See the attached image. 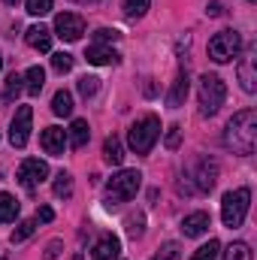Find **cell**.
Listing matches in <instances>:
<instances>
[{
	"mask_svg": "<svg viewBox=\"0 0 257 260\" xmlns=\"http://www.w3.org/2000/svg\"><path fill=\"white\" fill-rule=\"evenodd\" d=\"M21 91H24V76L9 73V76H6V85H3V100H6V103H12Z\"/></svg>",
	"mask_w": 257,
	"mask_h": 260,
	"instance_id": "23",
	"label": "cell"
},
{
	"mask_svg": "<svg viewBox=\"0 0 257 260\" xmlns=\"http://www.w3.org/2000/svg\"><path fill=\"white\" fill-rule=\"evenodd\" d=\"M142 185V173L139 170H121L115 173L109 182H106V206H118V203H127L136 197Z\"/></svg>",
	"mask_w": 257,
	"mask_h": 260,
	"instance_id": "2",
	"label": "cell"
},
{
	"mask_svg": "<svg viewBox=\"0 0 257 260\" xmlns=\"http://www.w3.org/2000/svg\"><path fill=\"white\" fill-rule=\"evenodd\" d=\"M118 251H121V242H118L112 233H106V236H100V239L94 242V248H91V260H115L118 257Z\"/></svg>",
	"mask_w": 257,
	"mask_h": 260,
	"instance_id": "13",
	"label": "cell"
},
{
	"mask_svg": "<svg viewBox=\"0 0 257 260\" xmlns=\"http://www.w3.org/2000/svg\"><path fill=\"white\" fill-rule=\"evenodd\" d=\"M142 224H145L142 215H130L127 218V233L130 236H142Z\"/></svg>",
	"mask_w": 257,
	"mask_h": 260,
	"instance_id": "35",
	"label": "cell"
},
{
	"mask_svg": "<svg viewBox=\"0 0 257 260\" xmlns=\"http://www.w3.org/2000/svg\"><path fill=\"white\" fill-rule=\"evenodd\" d=\"M254 64H257V52L254 49H248L242 58H239V82H242V91H248V94H254L257 91V73H254Z\"/></svg>",
	"mask_w": 257,
	"mask_h": 260,
	"instance_id": "11",
	"label": "cell"
},
{
	"mask_svg": "<svg viewBox=\"0 0 257 260\" xmlns=\"http://www.w3.org/2000/svg\"><path fill=\"white\" fill-rule=\"evenodd\" d=\"M73 194V176L70 173H58L55 176V197H70Z\"/></svg>",
	"mask_w": 257,
	"mask_h": 260,
	"instance_id": "30",
	"label": "cell"
},
{
	"mask_svg": "<svg viewBox=\"0 0 257 260\" xmlns=\"http://www.w3.org/2000/svg\"><path fill=\"white\" fill-rule=\"evenodd\" d=\"M43 85H46V70H43V67H30V70L24 73V91H27V94H40Z\"/></svg>",
	"mask_w": 257,
	"mask_h": 260,
	"instance_id": "20",
	"label": "cell"
},
{
	"mask_svg": "<svg viewBox=\"0 0 257 260\" xmlns=\"http://www.w3.org/2000/svg\"><path fill=\"white\" fill-rule=\"evenodd\" d=\"M24 40H27V46L37 49V52H49V49H52V30L43 27V24L27 27V30H24Z\"/></svg>",
	"mask_w": 257,
	"mask_h": 260,
	"instance_id": "14",
	"label": "cell"
},
{
	"mask_svg": "<svg viewBox=\"0 0 257 260\" xmlns=\"http://www.w3.org/2000/svg\"><path fill=\"white\" fill-rule=\"evenodd\" d=\"M206 12H209V15H221V12H224V9H221V3H218V0H212V3H209V9H206Z\"/></svg>",
	"mask_w": 257,
	"mask_h": 260,
	"instance_id": "38",
	"label": "cell"
},
{
	"mask_svg": "<svg viewBox=\"0 0 257 260\" xmlns=\"http://www.w3.org/2000/svg\"><path fill=\"white\" fill-rule=\"evenodd\" d=\"M55 34H58L61 40H67V43L82 40V34H85V18L76 15V12H61V15H55Z\"/></svg>",
	"mask_w": 257,
	"mask_h": 260,
	"instance_id": "9",
	"label": "cell"
},
{
	"mask_svg": "<svg viewBox=\"0 0 257 260\" xmlns=\"http://www.w3.org/2000/svg\"><path fill=\"white\" fill-rule=\"evenodd\" d=\"M18 218V200L12 194H0V224H9Z\"/></svg>",
	"mask_w": 257,
	"mask_h": 260,
	"instance_id": "22",
	"label": "cell"
},
{
	"mask_svg": "<svg viewBox=\"0 0 257 260\" xmlns=\"http://www.w3.org/2000/svg\"><path fill=\"white\" fill-rule=\"evenodd\" d=\"M209 224H212V221H209V215H206V212H194V215H188V218H185V221H182V233H185V236H203V233H206V230H209Z\"/></svg>",
	"mask_w": 257,
	"mask_h": 260,
	"instance_id": "18",
	"label": "cell"
},
{
	"mask_svg": "<svg viewBox=\"0 0 257 260\" xmlns=\"http://www.w3.org/2000/svg\"><path fill=\"white\" fill-rule=\"evenodd\" d=\"M103 160L112 164V167H121V160H124V145H121L118 136H109V139L103 142Z\"/></svg>",
	"mask_w": 257,
	"mask_h": 260,
	"instance_id": "19",
	"label": "cell"
},
{
	"mask_svg": "<svg viewBox=\"0 0 257 260\" xmlns=\"http://www.w3.org/2000/svg\"><path fill=\"white\" fill-rule=\"evenodd\" d=\"M151 260H182V245L179 242H164Z\"/></svg>",
	"mask_w": 257,
	"mask_h": 260,
	"instance_id": "27",
	"label": "cell"
},
{
	"mask_svg": "<svg viewBox=\"0 0 257 260\" xmlns=\"http://www.w3.org/2000/svg\"><path fill=\"white\" fill-rule=\"evenodd\" d=\"M46 179H49V164L40 160V157H27V160L18 167V182H21L27 191H37Z\"/></svg>",
	"mask_w": 257,
	"mask_h": 260,
	"instance_id": "7",
	"label": "cell"
},
{
	"mask_svg": "<svg viewBox=\"0 0 257 260\" xmlns=\"http://www.w3.org/2000/svg\"><path fill=\"white\" fill-rule=\"evenodd\" d=\"M58 254H61V242L55 239V242H49V248H46V260H55Z\"/></svg>",
	"mask_w": 257,
	"mask_h": 260,
	"instance_id": "36",
	"label": "cell"
},
{
	"mask_svg": "<svg viewBox=\"0 0 257 260\" xmlns=\"http://www.w3.org/2000/svg\"><path fill=\"white\" fill-rule=\"evenodd\" d=\"M40 145H43V151L46 154H64V148H67V130L61 127H46L43 130V136H40Z\"/></svg>",
	"mask_w": 257,
	"mask_h": 260,
	"instance_id": "12",
	"label": "cell"
},
{
	"mask_svg": "<svg viewBox=\"0 0 257 260\" xmlns=\"http://www.w3.org/2000/svg\"><path fill=\"white\" fill-rule=\"evenodd\" d=\"M85 58H88V64H94V67H106V64H118L121 55L115 49H109V46H91L85 52Z\"/></svg>",
	"mask_w": 257,
	"mask_h": 260,
	"instance_id": "16",
	"label": "cell"
},
{
	"mask_svg": "<svg viewBox=\"0 0 257 260\" xmlns=\"http://www.w3.org/2000/svg\"><path fill=\"white\" fill-rule=\"evenodd\" d=\"M3 3H9V6H15V3H18V0H3Z\"/></svg>",
	"mask_w": 257,
	"mask_h": 260,
	"instance_id": "39",
	"label": "cell"
},
{
	"mask_svg": "<svg viewBox=\"0 0 257 260\" xmlns=\"http://www.w3.org/2000/svg\"><path fill=\"white\" fill-rule=\"evenodd\" d=\"M221 260H251V248H248L245 242H233V245L221 254Z\"/></svg>",
	"mask_w": 257,
	"mask_h": 260,
	"instance_id": "26",
	"label": "cell"
},
{
	"mask_svg": "<svg viewBox=\"0 0 257 260\" xmlns=\"http://www.w3.org/2000/svg\"><path fill=\"white\" fill-rule=\"evenodd\" d=\"M148 6H151V0H124V15L127 18H142L148 12Z\"/></svg>",
	"mask_w": 257,
	"mask_h": 260,
	"instance_id": "28",
	"label": "cell"
},
{
	"mask_svg": "<svg viewBox=\"0 0 257 260\" xmlns=\"http://www.w3.org/2000/svg\"><path fill=\"white\" fill-rule=\"evenodd\" d=\"M157 136H160V121H157L154 115H145V118H139V121L130 127L127 145L136 151V154H148V151L154 148Z\"/></svg>",
	"mask_w": 257,
	"mask_h": 260,
	"instance_id": "5",
	"label": "cell"
},
{
	"mask_svg": "<svg viewBox=\"0 0 257 260\" xmlns=\"http://www.w3.org/2000/svg\"><path fill=\"white\" fill-rule=\"evenodd\" d=\"M224 145L233 154H254V145H257V112L254 109H242V112H236L227 121Z\"/></svg>",
	"mask_w": 257,
	"mask_h": 260,
	"instance_id": "1",
	"label": "cell"
},
{
	"mask_svg": "<svg viewBox=\"0 0 257 260\" xmlns=\"http://www.w3.org/2000/svg\"><path fill=\"white\" fill-rule=\"evenodd\" d=\"M52 218H55V212H52V209H49V206H43V209H40V212H37V221H43V224H49V221H52Z\"/></svg>",
	"mask_w": 257,
	"mask_h": 260,
	"instance_id": "37",
	"label": "cell"
},
{
	"mask_svg": "<svg viewBox=\"0 0 257 260\" xmlns=\"http://www.w3.org/2000/svg\"><path fill=\"white\" fill-rule=\"evenodd\" d=\"M197 97H200V115H203V118L215 115V112L224 106V100H227V85H224V79L206 73V76L200 79V91H197Z\"/></svg>",
	"mask_w": 257,
	"mask_h": 260,
	"instance_id": "3",
	"label": "cell"
},
{
	"mask_svg": "<svg viewBox=\"0 0 257 260\" xmlns=\"http://www.w3.org/2000/svg\"><path fill=\"white\" fill-rule=\"evenodd\" d=\"M27 12L30 15H46V12H52V0H27Z\"/></svg>",
	"mask_w": 257,
	"mask_h": 260,
	"instance_id": "32",
	"label": "cell"
},
{
	"mask_svg": "<svg viewBox=\"0 0 257 260\" xmlns=\"http://www.w3.org/2000/svg\"><path fill=\"white\" fill-rule=\"evenodd\" d=\"M239 52H242V37H239V30H218V34L209 40V58H212L215 64H227V61H233Z\"/></svg>",
	"mask_w": 257,
	"mask_h": 260,
	"instance_id": "6",
	"label": "cell"
},
{
	"mask_svg": "<svg viewBox=\"0 0 257 260\" xmlns=\"http://www.w3.org/2000/svg\"><path fill=\"white\" fill-rule=\"evenodd\" d=\"M218 251H221L218 239H209L206 245H200V248L194 251V254H191V260H215V257H218Z\"/></svg>",
	"mask_w": 257,
	"mask_h": 260,
	"instance_id": "25",
	"label": "cell"
},
{
	"mask_svg": "<svg viewBox=\"0 0 257 260\" xmlns=\"http://www.w3.org/2000/svg\"><path fill=\"white\" fill-rule=\"evenodd\" d=\"M52 67H55L58 73H70V70H73V55H67V52L52 55Z\"/></svg>",
	"mask_w": 257,
	"mask_h": 260,
	"instance_id": "31",
	"label": "cell"
},
{
	"mask_svg": "<svg viewBox=\"0 0 257 260\" xmlns=\"http://www.w3.org/2000/svg\"><path fill=\"white\" fill-rule=\"evenodd\" d=\"M97 91H100V79H97V76H82V79H79V94H82L85 100L94 97Z\"/></svg>",
	"mask_w": 257,
	"mask_h": 260,
	"instance_id": "29",
	"label": "cell"
},
{
	"mask_svg": "<svg viewBox=\"0 0 257 260\" xmlns=\"http://www.w3.org/2000/svg\"><path fill=\"white\" fill-rule=\"evenodd\" d=\"M0 67H3V55H0Z\"/></svg>",
	"mask_w": 257,
	"mask_h": 260,
	"instance_id": "41",
	"label": "cell"
},
{
	"mask_svg": "<svg viewBox=\"0 0 257 260\" xmlns=\"http://www.w3.org/2000/svg\"><path fill=\"white\" fill-rule=\"evenodd\" d=\"M88 139H91V127H88V121L76 118V121L70 124V130H67V142H70V148H85Z\"/></svg>",
	"mask_w": 257,
	"mask_h": 260,
	"instance_id": "17",
	"label": "cell"
},
{
	"mask_svg": "<svg viewBox=\"0 0 257 260\" xmlns=\"http://www.w3.org/2000/svg\"><path fill=\"white\" fill-rule=\"evenodd\" d=\"M0 260H3V257H0Z\"/></svg>",
	"mask_w": 257,
	"mask_h": 260,
	"instance_id": "42",
	"label": "cell"
},
{
	"mask_svg": "<svg viewBox=\"0 0 257 260\" xmlns=\"http://www.w3.org/2000/svg\"><path fill=\"white\" fill-rule=\"evenodd\" d=\"M179 142H182V130H179V127H170V130H167V139H164V145H167L170 151H176V148H179Z\"/></svg>",
	"mask_w": 257,
	"mask_h": 260,
	"instance_id": "34",
	"label": "cell"
},
{
	"mask_svg": "<svg viewBox=\"0 0 257 260\" xmlns=\"http://www.w3.org/2000/svg\"><path fill=\"white\" fill-rule=\"evenodd\" d=\"M76 3H97V0H76Z\"/></svg>",
	"mask_w": 257,
	"mask_h": 260,
	"instance_id": "40",
	"label": "cell"
},
{
	"mask_svg": "<svg viewBox=\"0 0 257 260\" xmlns=\"http://www.w3.org/2000/svg\"><path fill=\"white\" fill-rule=\"evenodd\" d=\"M188 88H191L188 73H179L176 82H173V88H170V94H167V106H170V109H179V106L185 103V97H188Z\"/></svg>",
	"mask_w": 257,
	"mask_h": 260,
	"instance_id": "15",
	"label": "cell"
},
{
	"mask_svg": "<svg viewBox=\"0 0 257 260\" xmlns=\"http://www.w3.org/2000/svg\"><path fill=\"white\" fill-rule=\"evenodd\" d=\"M52 112H55V115H61V118L73 115V94H70V91L61 88V91L52 97Z\"/></svg>",
	"mask_w": 257,
	"mask_h": 260,
	"instance_id": "21",
	"label": "cell"
},
{
	"mask_svg": "<svg viewBox=\"0 0 257 260\" xmlns=\"http://www.w3.org/2000/svg\"><path fill=\"white\" fill-rule=\"evenodd\" d=\"M248 188H236V191H227L224 200H221V218H224V227H230V230H236V227H242V221H245V215H248Z\"/></svg>",
	"mask_w": 257,
	"mask_h": 260,
	"instance_id": "4",
	"label": "cell"
},
{
	"mask_svg": "<svg viewBox=\"0 0 257 260\" xmlns=\"http://www.w3.org/2000/svg\"><path fill=\"white\" fill-rule=\"evenodd\" d=\"M34 230H37V221H21L15 230H12V236H9V242L12 245H18V242H24V239H30L34 236Z\"/></svg>",
	"mask_w": 257,
	"mask_h": 260,
	"instance_id": "24",
	"label": "cell"
},
{
	"mask_svg": "<svg viewBox=\"0 0 257 260\" xmlns=\"http://www.w3.org/2000/svg\"><path fill=\"white\" fill-rule=\"evenodd\" d=\"M121 34L118 30H109V27H100L97 34H94V40H97V46H106V43H115Z\"/></svg>",
	"mask_w": 257,
	"mask_h": 260,
	"instance_id": "33",
	"label": "cell"
},
{
	"mask_svg": "<svg viewBox=\"0 0 257 260\" xmlns=\"http://www.w3.org/2000/svg\"><path fill=\"white\" fill-rule=\"evenodd\" d=\"M30 121H34V109L30 106H18L12 124H9V142L15 148H24L27 145V139H30Z\"/></svg>",
	"mask_w": 257,
	"mask_h": 260,
	"instance_id": "8",
	"label": "cell"
},
{
	"mask_svg": "<svg viewBox=\"0 0 257 260\" xmlns=\"http://www.w3.org/2000/svg\"><path fill=\"white\" fill-rule=\"evenodd\" d=\"M191 179H194V185H197V191H212L215 182H218V164L212 157H197Z\"/></svg>",
	"mask_w": 257,
	"mask_h": 260,
	"instance_id": "10",
	"label": "cell"
}]
</instances>
